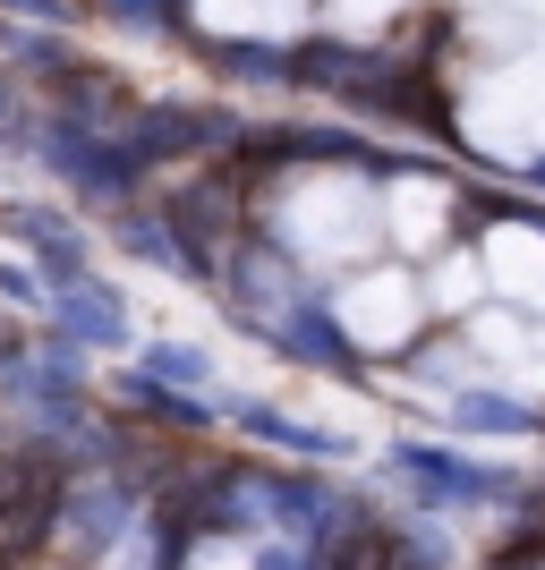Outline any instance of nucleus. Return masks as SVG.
<instances>
[{
	"instance_id": "39448f33",
	"label": "nucleus",
	"mask_w": 545,
	"mask_h": 570,
	"mask_svg": "<svg viewBox=\"0 0 545 570\" xmlns=\"http://www.w3.org/2000/svg\"><path fill=\"white\" fill-rule=\"evenodd\" d=\"M111 247L119 256L154 264V273H171V282H188V247H179V230H171L163 205H128V214H111Z\"/></svg>"
},
{
	"instance_id": "f8f14e48",
	"label": "nucleus",
	"mask_w": 545,
	"mask_h": 570,
	"mask_svg": "<svg viewBox=\"0 0 545 570\" xmlns=\"http://www.w3.org/2000/svg\"><path fill=\"white\" fill-rule=\"evenodd\" d=\"M528 188H545V163H537V170H528Z\"/></svg>"
},
{
	"instance_id": "1a4fd4ad",
	"label": "nucleus",
	"mask_w": 545,
	"mask_h": 570,
	"mask_svg": "<svg viewBox=\"0 0 545 570\" xmlns=\"http://www.w3.org/2000/svg\"><path fill=\"white\" fill-rule=\"evenodd\" d=\"M95 9L119 26V35H171V26H179L171 0H95Z\"/></svg>"
},
{
	"instance_id": "423d86ee",
	"label": "nucleus",
	"mask_w": 545,
	"mask_h": 570,
	"mask_svg": "<svg viewBox=\"0 0 545 570\" xmlns=\"http://www.w3.org/2000/svg\"><path fill=\"white\" fill-rule=\"evenodd\" d=\"M239 426L256 434V443H282V452H308V460H341V434H324V426H299V417H282L273 401H247L239 392Z\"/></svg>"
},
{
	"instance_id": "9b49d317",
	"label": "nucleus",
	"mask_w": 545,
	"mask_h": 570,
	"mask_svg": "<svg viewBox=\"0 0 545 570\" xmlns=\"http://www.w3.org/2000/svg\"><path fill=\"white\" fill-rule=\"evenodd\" d=\"M9 119H18V111H9V86H0V128H9Z\"/></svg>"
},
{
	"instance_id": "6e6552de",
	"label": "nucleus",
	"mask_w": 545,
	"mask_h": 570,
	"mask_svg": "<svg viewBox=\"0 0 545 570\" xmlns=\"http://www.w3.org/2000/svg\"><path fill=\"white\" fill-rule=\"evenodd\" d=\"M145 375L179 383V392H214V357H205V350H179V341H154V350H145Z\"/></svg>"
},
{
	"instance_id": "f03ea898",
	"label": "nucleus",
	"mask_w": 545,
	"mask_h": 570,
	"mask_svg": "<svg viewBox=\"0 0 545 570\" xmlns=\"http://www.w3.org/2000/svg\"><path fill=\"white\" fill-rule=\"evenodd\" d=\"M256 341L273 357H299V366H315V375H358V350L341 341V324L324 315V298H308V307L273 315V324H256Z\"/></svg>"
},
{
	"instance_id": "f257e3e1",
	"label": "nucleus",
	"mask_w": 545,
	"mask_h": 570,
	"mask_svg": "<svg viewBox=\"0 0 545 570\" xmlns=\"http://www.w3.org/2000/svg\"><path fill=\"white\" fill-rule=\"evenodd\" d=\"M383 469L401 476L427 511H520V494H528L520 469H503V460H469V452H444V443H409V434L383 452Z\"/></svg>"
},
{
	"instance_id": "0eeeda50",
	"label": "nucleus",
	"mask_w": 545,
	"mask_h": 570,
	"mask_svg": "<svg viewBox=\"0 0 545 570\" xmlns=\"http://www.w3.org/2000/svg\"><path fill=\"white\" fill-rule=\"evenodd\" d=\"M214 60L239 86H299V51H282V43H214Z\"/></svg>"
},
{
	"instance_id": "7ed1b4c3",
	"label": "nucleus",
	"mask_w": 545,
	"mask_h": 570,
	"mask_svg": "<svg viewBox=\"0 0 545 570\" xmlns=\"http://www.w3.org/2000/svg\"><path fill=\"white\" fill-rule=\"evenodd\" d=\"M51 333L86 341V350H128V307H119V289L95 273V282H77V289L51 298Z\"/></svg>"
},
{
	"instance_id": "9d476101",
	"label": "nucleus",
	"mask_w": 545,
	"mask_h": 570,
	"mask_svg": "<svg viewBox=\"0 0 545 570\" xmlns=\"http://www.w3.org/2000/svg\"><path fill=\"white\" fill-rule=\"evenodd\" d=\"M0 18H35V26H77L86 0H0Z\"/></svg>"
},
{
	"instance_id": "20e7f679",
	"label": "nucleus",
	"mask_w": 545,
	"mask_h": 570,
	"mask_svg": "<svg viewBox=\"0 0 545 570\" xmlns=\"http://www.w3.org/2000/svg\"><path fill=\"white\" fill-rule=\"evenodd\" d=\"M444 417L451 434H537L545 426V409H528L520 392H495V383H460Z\"/></svg>"
}]
</instances>
